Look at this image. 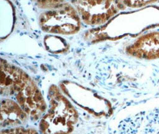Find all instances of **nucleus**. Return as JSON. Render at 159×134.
I'll return each instance as SVG.
<instances>
[{
  "label": "nucleus",
  "instance_id": "1",
  "mask_svg": "<svg viewBox=\"0 0 159 134\" xmlns=\"http://www.w3.org/2000/svg\"><path fill=\"white\" fill-rule=\"evenodd\" d=\"M77 113L56 88L50 91V109L40 123L43 134H69L77 122Z\"/></svg>",
  "mask_w": 159,
  "mask_h": 134
},
{
  "label": "nucleus",
  "instance_id": "2",
  "mask_svg": "<svg viewBox=\"0 0 159 134\" xmlns=\"http://www.w3.org/2000/svg\"><path fill=\"white\" fill-rule=\"evenodd\" d=\"M40 24L44 30L60 34H74L80 28V18L69 6H61L44 13Z\"/></svg>",
  "mask_w": 159,
  "mask_h": 134
},
{
  "label": "nucleus",
  "instance_id": "3",
  "mask_svg": "<svg viewBox=\"0 0 159 134\" xmlns=\"http://www.w3.org/2000/svg\"><path fill=\"white\" fill-rule=\"evenodd\" d=\"M82 20L88 25H100L116 13V3L107 1H76Z\"/></svg>",
  "mask_w": 159,
  "mask_h": 134
},
{
  "label": "nucleus",
  "instance_id": "4",
  "mask_svg": "<svg viewBox=\"0 0 159 134\" xmlns=\"http://www.w3.org/2000/svg\"><path fill=\"white\" fill-rule=\"evenodd\" d=\"M16 99L23 111L34 120L41 117L46 110L43 97L31 79L16 94Z\"/></svg>",
  "mask_w": 159,
  "mask_h": 134
},
{
  "label": "nucleus",
  "instance_id": "5",
  "mask_svg": "<svg viewBox=\"0 0 159 134\" xmlns=\"http://www.w3.org/2000/svg\"><path fill=\"white\" fill-rule=\"evenodd\" d=\"M1 91L6 95L17 94L30 79L22 70L5 61L1 63Z\"/></svg>",
  "mask_w": 159,
  "mask_h": 134
},
{
  "label": "nucleus",
  "instance_id": "6",
  "mask_svg": "<svg viewBox=\"0 0 159 134\" xmlns=\"http://www.w3.org/2000/svg\"><path fill=\"white\" fill-rule=\"evenodd\" d=\"M27 119L25 113L19 104L13 100L4 99L1 106V125L2 127H13L24 123Z\"/></svg>",
  "mask_w": 159,
  "mask_h": 134
},
{
  "label": "nucleus",
  "instance_id": "7",
  "mask_svg": "<svg viewBox=\"0 0 159 134\" xmlns=\"http://www.w3.org/2000/svg\"><path fill=\"white\" fill-rule=\"evenodd\" d=\"M146 125H144L141 134H159V110L145 114Z\"/></svg>",
  "mask_w": 159,
  "mask_h": 134
},
{
  "label": "nucleus",
  "instance_id": "8",
  "mask_svg": "<svg viewBox=\"0 0 159 134\" xmlns=\"http://www.w3.org/2000/svg\"><path fill=\"white\" fill-rule=\"evenodd\" d=\"M1 134H38V133L35 130L32 129L17 127L2 131Z\"/></svg>",
  "mask_w": 159,
  "mask_h": 134
}]
</instances>
